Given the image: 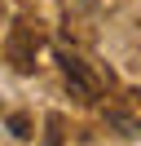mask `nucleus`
Returning a JSON list of instances; mask_svg holds the SVG:
<instances>
[{"label":"nucleus","instance_id":"f257e3e1","mask_svg":"<svg viewBox=\"0 0 141 146\" xmlns=\"http://www.w3.org/2000/svg\"><path fill=\"white\" fill-rule=\"evenodd\" d=\"M57 62H62V75H66L70 93H75L79 102H93V98H97V80L88 75L84 58H75V53H57Z\"/></svg>","mask_w":141,"mask_h":146},{"label":"nucleus","instance_id":"20e7f679","mask_svg":"<svg viewBox=\"0 0 141 146\" xmlns=\"http://www.w3.org/2000/svg\"><path fill=\"white\" fill-rule=\"evenodd\" d=\"M44 146H62V133H57V119L49 124V133H44Z\"/></svg>","mask_w":141,"mask_h":146},{"label":"nucleus","instance_id":"7ed1b4c3","mask_svg":"<svg viewBox=\"0 0 141 146\" xmlns=\"http://www.w3.org/2000/svg\"><path fill=\"white\" fill-rule=\"evenodd\" d=\"M9 128H13V137H31V124H26V115H13V119H9Z\"/></svg>","mask_w":141,"mask_h":146},{"label":"nucleus","instance_id":"f03ea898","mask_svg":"<svg viewBox=\"0 0 141 146\" xmlns=\"http://www.w3.org/2000/svg\"><path fill=\"white\" fill-rule=\"evenodd\" d=\"M106 119H110V124L119 128L123 137H141V124H137V119H128V115H115V111H110V115H106Z\"/></svg>","mask_w":141,"mask_h":146}]
</instances>
